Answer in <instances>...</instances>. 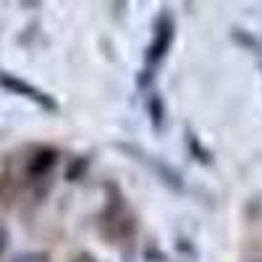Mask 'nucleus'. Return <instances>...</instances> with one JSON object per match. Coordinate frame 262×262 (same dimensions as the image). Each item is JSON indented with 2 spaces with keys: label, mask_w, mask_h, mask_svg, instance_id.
Instances as JSON below:
<instances>
[{
  "label": "nucleus",
  "mask_w": 262,
  "mask_h": 262,
  "mask_svg": "<svg viewBox=\"0 0 262 262\" xmlns=\"http://www.w3.org/2000/svg\"><path fill=\"white\" fill-rule=\"evenodd\" d=\"M0 86H3V90H8V92H13V95H18V97L32 100L34 105L45 107V111H50V113L58 111V102H55L48 92H42L39 86H34V84H29V81H24V79H18V76H13V74L0 71Z\"/></svg>",
  "instance_id": "obj_2"
},
{
  "label": "nucleus",
  "mask_w": 262,
  "mask_h": 262,
  "mask_svg": "<svg viewBox=\"0 0 262 262\" xmlns=\"http://www.w3.org/2000/svg\"><path fill=\"white\" fill-rule=\"evenodd\" d=\"M58 165V149L53 147H39L32 152V158L27 163V179L39 181V179H48L53 168Z\"/></svg>",
  "instance_id": "obj_4"
},
{
  "label": "nucleus",
  "mask_w": 262,
  "mask_h": 262,
  "mask_svg": "<svg viewBox=\"0 0 262 262\" xmlns=\"http://www.w3.org/2000/svg\"><path fill=\"white\" fill-rule=\"evenodd\" d=\"M173 34H176L173 16L170 13H160L158 21H155V34H152V42H149V48L144 53V60H147L149 69H152V66H158L168 55V50L173 45Z\"/></svg>",
  "instance_id": "obj_1"
},
{
  "label": "nucleus",
  "mask_w": 262,
  "mask_h": 262,
  "mask_svg": "<svg viewBox=\"0 0 262 262\" xmlns=\"http://www.w3.org/2000/svg\"><path fill=\"white\" fill-rule=\"evenodd\" d=\"M186 144L191 147V152H194V155L200 158L202 163H210V160H212V155H210V152H205V149H202V144L196 142V137H194V134H186Z\"/></svg>",
  "instance_id": "obj_7"
},
{
  "label": "nucleus",
  "mask_w": 262,
  "mask_h": 262,
  "mask_svg": "<svg viewBox=\"0 0 262 262\" xmlns=\"http://www.w3.org/2000/svg\"><path fill=\"white\" fill-rule=\"evenodd\" d=\"M13 262H50V257H48V254H42V252H29V254L16 257Z\"/></svg>",
  "instance_id": "obj_8"
},
{
  "label": "nucleus",
  "mask_w": 262,
  "mask_h": 262,
  "mask_svg": "<svg viewBox=\"0 0 262 262\" xmlns=\"http://www.w3.org/2000/svg\"><path fill=\"white\" fill-rule=\"evenodd\" d=\"M86 163H90L86 158H76V160L69 165V170H66V179H69V181H79V176L86 170Z\"/></svg>",
  "instance_id": "obj_6"
},
{
  "label": "nucleus",
  "mask_w": 262,
  "mask_h": 262,
  "mask_svg": "<svg viewBox=\"0 0 262 262\" xmlns=\"http://www.w3.org/2000/svg\"><path fill=\"white\" fill-rule=\"evenodd\" d=\"M6 247H8V231H6L3 223H0V254L6 252Z\"/></svg>",
  "instance_id": "obj_10"
},
{
  "label": "nucleus",
  "mask_w": 262,
  "mask_h": 262,
  "mask_svg": "<svg viewBox=\"0 0 262 262\" xmlns=\"http://www.w3.org/2000/svg\"><path fill=\"white\" fill-rule=\"evenodd\" d=\"M152 79H155V76H152V69H144V71L139 74V79H137V84H139V90H147V86L152 84Z\"/></svg>",
  "instance_id": "obj_9"
},
{
  "label": "nucleus",
  "mask_w": 262,
  "mask_h": 262,
  "mask_svg": "<svg viewBox=\"0 0 262 262\" xmlns=\"http://www.w3.org/2000/svg\"><path fill=\"white\" fill-rule=\"evenodd\" d=\"M118 149H123V152H131V155H137V160H142L144 165H149L152 170L160 176V181L163 184H168V186H173L176 191H184V181H181V176L173 168H168V165H163L160 160H155L152 155H144V152L139 149V147H134V144H118Z\"/></svg>",
  "instance_id": "obj_3"
},
{
  "label": "nucleus",
  "mask_w": 262,
  "mask_h": 262,
  "mask_svg": "<svg viewBox=\"0 0 262 262\" xmlns=\"http://www.w3.org/2000/svg\"><path fill=\"white\" fill-rule=\"evenodd\" d=\"M147 116H149L152 126H155V131L163 128V121H165V105H163V100H160L158 92H152V95L147 97Z\"/></svg>",
  "instance_id": "obj_5"
}]
</instances>
